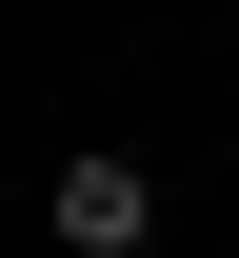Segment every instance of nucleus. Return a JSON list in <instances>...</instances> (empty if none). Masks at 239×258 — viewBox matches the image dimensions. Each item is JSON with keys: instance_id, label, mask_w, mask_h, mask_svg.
I'll return each instance as SVG.
<instances>
[{"instance_id": "f257e3e1", "label": "nucleus", "mask_w": 239, "mask_h": 258, "mask_svg": "<svg viewBox=\"0 0 239 258\" xmlns=\"http://www.w3.org/2000/svg\"><path fill=\"white\" fill-rule=\"evenodd\" d=\"M60 238L80 258H139V238H160V179H139V159H60Z\"/></svg>"}]
</instances>
